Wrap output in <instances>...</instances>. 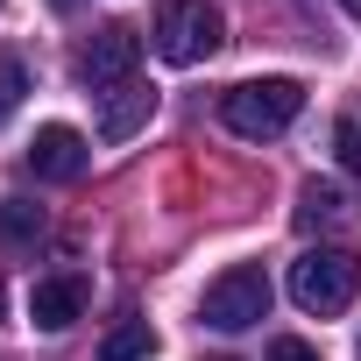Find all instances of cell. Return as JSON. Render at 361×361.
<instances>
[{"mask_svg": "<svg viewBox=\"0 0 361 361\" xmlns=\"http://www.w3.org/2000/svg\"><path fill=\"white\" fill-rule=\"evenodd\" d=\"M149 354H156V326L149 319H121L99 340V361H149Z\"/></svg>", "mask_w": 361, "mask_h": 361, "instance_id": "10", "label": "cell"}, {"mask_svg": "<svg viewBox=\"0 0 361 361\" xmlns=\"http://www.w3.org/2000/svg\"><path fill=\"white\" fill-rule=\"evenodd\" d=\"M347 15H354V22H361V0H347Z\"/></svg>", "mask_w": 361, "mask_h": 361, "instance_id": "15", "label": "cell"}, {"mask_svg": "<svg viewBox=\"0 0 361 361\" xmlns=\"http://www.w3.org/2000/svg\"><path fill=\"white\" fill-rule=\"evenodd\" d=\"M298 106H305V85H298V78H248V85L220 92V121H227L241 142L283 135V128L298 121Z\"/></svg>", "mask_w": 361, "mask_h": 361, "instance_id": "1", "label": "cell"}, {"mask_svg": "<svg viewBox=\"0 0 361 361\" xmlns=\"http://www.w3.org/2000/svg\"><path fill=\"white\" fill-rule=\"evenodd\" d=\"M85 163H92V142H85L78 128H64V121L36 128V142H29V170L43 177V185H71V177H85Z\"/></svg>", "mask_w": 361, "mask_h": 361, "instance_id": "6", "label": "cell"}, {"mask_svg": "<svg viewBox=\"0 0 361 361\" xmlns=\"http://www.w3.org/2000/svg\"><path fill=\"white\" fill-rule=\"evenodd\" d=\"M57 8H71V0H57Z\"/></svg>", "mask_w": 361, "mask_h": 361, "instance_id": "16", "label": "cell"}, {"mask_svg": "<svg viewBox=\"0 0 361 361\" xmlns=\"http://www.w3.org/2000/svg\"><path fill=\"white\" fill-rule=\"evenodd\" d=\"M333 149H340L347 170H361V121H340V128H333Z\"/></svg>", "mask_w": 361, "mask_h": 361, "instance_id": "13", "label": "cell"}, {"mask_svg": "<svg viewBox=\"0 0 361 361\" xmlns=\"http://www.w3.org/2000/svg\"><path fill=\"white\" fill-rule=\"evenodd\" d=\"M78 312H85V276H50V283L29 290V319H36L43 333L78 326Z\"/></svg>", "mask_w": 361, "mask_h": 361, "instance_id": "7", "label": "cell"}, {"mask_svg": "<svg viewBox=\"0 0 361 361\" xmlns=\"http://www.w3.org/2000/svg\"><path fill=\"white\" fill-rule=\"evenodd\" d=\"M22 92H29V71H22V57H15V50H0V121H8V114L22 106Z\"/></svg>", "mask_w": 361, "mask_h": 361, "instance_id": "12", "label": "cell"}, {"mask_svg": "<svg viewBox=\"0 0 361 361\" xmlns=\"http://www.w3.org/2000/svg\"><path fill=\"white\" fill-rule=\"evenodd\" d=\"M269 361H319V347L298 340V333H283V340H269Z\"/></svg>", "mask_w": 361, "mask_h": 361, "instance_id": "14", "label": "cell"}, {"mask_svg": "<svg viewBox=\"0 0 361 361\" xmlns=\"http://www.w3.org/2000/svg\"><path fill=\"white\" fill-rule=\"evenodd\" d=\"M199 319H206L213 333H248V326H262V319H269V276H262L255 262H234L227 276L206 283Z\"/></svg>", "mask_w": 361, "mask_h": 361, "instance_id": "4", "label": "cell"}, {"mask_svg": "<svg viewBox=\"0 0 361 361\" xmlns=\"http://www.w3.org/2000/svg\"><path fill=\"white\" fill-rule=\"evenodd\" d=\"M99 99H106V121H99L106 142H128V135L156 114V92H149L142 78H128V85H114V92H99Z\"/></svg>", "mask_w": 361, "mask_h": 361, "instance_id": "8", "label": "cell"}, {"mask_svg": "<svg viewBox=\"0 0 361 361\" xmlns=\"http://www.w3.org/2000/svg\"><path fill=\"white\" fill-rule=\"evenodd\" d=\"M354 290H361V255L354 248H305L298 262H290V298H298V312H347L354 305Z\"/></svg>", "mask_w": 361, "mask_h": 361, "instance_id": "2", "label": "cell"}, {"mask_svg": "<svg viewBox=\"0 0 361 361\" xmlns=\"http://www.w3.org/2000/svg\"><path fill=\"white\" fill-rule=\"evenodd\" d=\"M135 64H142V36H135L128 22H106V29H92V43L78 50V78H85L92 92H114V85H128V78H135Z\"/></svg>", "mask_w": 361, "mask_h": 361, "instance_id": "5", "label": "cell"}, {"mask_svg": "<svg viewBox=\"0 0 361 361\" xmlns=\"http://www.w3.org/2000/svg\"><path fill=\"white\" fill-rule=\"evenodd\" d=\"M347 192L340 185H326V177H312V185H298V227L305 234H319V227H347Z\"/></svg>", "mask_w": 361, "mask_h": 361, "instance_id": "9", "label": "cell"}, {"mask_svg": "<svg viewBox=\"0 0 361 361\" xmlns=\"http://www.w3.org/2000/svg\"><path fill=\"white\" fill-rule=\"evenodd\" d=\"M149 36H156V57H163V64H206V57L220 50L227 22H220L213 0H163Z\"/></svg>", "mask_w": 361, "mask_h": 361, "instance_id": "3", "label": "cell"}, {"mask_svg": "<svg viewBox=\"0 0 361 361\" xmlns=\"http://www.w3.org/2000/svg\"><path fill=\"white\" fill-rule=\"evenodd\" d=\"M0 305H8V298H0Z\"/></svg>", "mask_w": 361, "mask_h": 361, "instance_id": "17", "label": "cell"}, {"mask_svg": "<svg viewBox=\"0 0 361 361\" xmlns=\"http://www.w3.org/2000/svg\"><path fill=\"white\" fill-rule=\"evenodd\" d=\"M0 234H8V241L43 234V206H29V199H0Z\"/></svg>", "mask_w": 361, "mask_h": 361, "instance_id": "11", "label": "cell"}]
</instances>
